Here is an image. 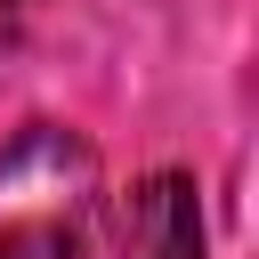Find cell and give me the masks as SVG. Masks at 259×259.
<instances>
[{"instance_id":"3957f363","label":"cell","mask_w":259,"mask_h":259,"mask_svg":"<svg viewBox=\"0 0 259 259\" xmlns=\"http://www.w3.org/2000/svg\"><path fill=\"white\" fill-rule=\"evenodd\" d=\"M40 8H49V0H0V49H16V40L40 24Z\"/></svg>"},{"instance_id":"6da1fadb","label":"cell","mask_w":259,"mask_h":259,"mask_svg":"<svg viewBox=\"0 0 259 259\" xmlns=\"http://www.w3.org/2000/svg\"><path fill=\"white\" fill-rule=\"evenodd\" d=\"M105 210L97 146L65 121H24L0 146V259H89Z\"/></svg>"},{"instance_id":"7a4b0ae2","label":"cell","mask_w":259,"mask_h":259,"mask_svg":"<svg viewBox=\"0 0 259 259\" xmlns=\"http://www.w3.org/2000/svg\"><path fill=\"white\" fill-rule=\"evenodd\" d=\"M121 259H210V235H202V186H194L186 170H154V178L130 186Z\"/></svg>"}]
</instances>
